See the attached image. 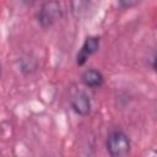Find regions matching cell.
<instances>
[{"label": "cell", "mask_w": 157, "mask_h": 157, "mask_svg": "<svg viewBox=\"0 0 157 157\" xmlns=\"http://www.w3.org/2000/svg\"><path fill=\"white\" fill-rule=\"evenodd\" d=\"M107 152L110 157H126L130 152V139L121 130H113L108 134L105 141Z\"/></svg>", "instance_id": "obj_1"}, {"label": "cell", "mask_w": 157, "mask_h": 157, "mask_svg": "<svg viewBox=\"0 0 157 157\" xmlns=\"http://www.w3.org/2000/svg\"><path fill=\"white\" fill-rule=\"evenodd\" d=\"M63 10L61 6L58 1H48L44 2L37 15L38 18V23L43 27V28H48L52 27L60 17H61Z\"/></svg>", "instance_id": "obj_2"}, {"label": "cell", "mask_w": 157, "mask_h": 157, "mask_svg": "<svg viewBox=\"0 0 157 157\" xmlns=\"http://www.w3.org/2000/svg\"><path fill=\"white\" fill-rule=\"evenodd\" d=\"M99 38L94 37V36H90L85 39L82 47L80 48V50L76 54V64L78 66H82L86 64V61L88 60V58H91L93 54H96L99 49Z\"/></svg>", "instance_id": "obj_3"}, {"label": "cell", "mask_w": 157, "mask_h": 157, "mask_svg": "<svg viewBox=\"0 0 157 157\" xmlns=\"http://www.w3.org/2000/svg\"><path fill=\"white\" fill-rule=\"evenodd\" d=\"M71 108L72 110L81 115L86 117L91 112V99L85 92H77L71 98Z\"/></svg>", "instance_id": "obj_4"}, {"label": "cell", "mask_w": 157, "mask_h": 157, "mask_svg": "<svg viewBox=\"0 0 157 157\" xmlns=\"http://www.w3.org/2000/svg\"><path fill=\"white\" fill-rule=\"evenodd\" d=\"M81 81H82V83L86 87H90V88H99L104 83V77H103V75L98 70L87 69L81 75Z\"/></svg>", "instance_id": "obj_5"}, {"label": "cell", "mask_w": 157, "mask_h": 157, "mask_svg": "<svg viewBox=\"0 0 157 157\" xmlns=\"http://www.w3.org/2000/svg\"><path fill=\"white\" fill-rule=\"evenodd\" d=\"M151 66H152V69L157 72V52L153 54V56H152V60H151Z\"/></svg>", "instance_id": "obj_6"}, {"label": "cell", "mask_w": 157, "mask_h": 157, "mask_svg": "<svg viewBox=\"0 0 157 157\" xmlns=\"http://www.w3.org/2000/svg\"><path fill=\"white\" fill-rule=\"evenodd\" d=\"M137 2H135V1H120L119 2V5L120 6H124V7H131V6H134V5H136Z\"/></svg>", "instance_id": "obj_7"}]
</instances>
